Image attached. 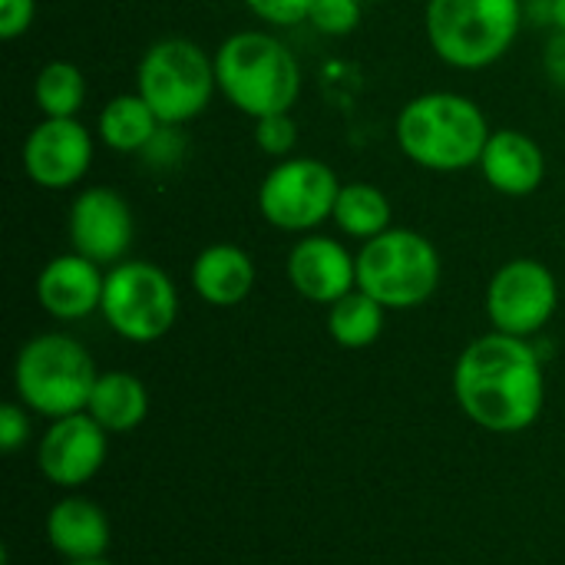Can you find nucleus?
<instances>
[{"mask_svg": "<svg viewBox=\"0 0 565 565\" xmlns=\"http://www.w3.org/2000/svg\"><path fill=\"white\" fill-rule=\"evenodd\" d=\"M460 411L490 434L533 427L546 404V374L530 338L490 331L463 348L454 367Z\"/></svg>", "mask_w": 565, "mask_h": 565, "instance_id": "f257e3e1", "label": "nucleus"}, {"mask_svg": "<svg viewBox=\"0 0 565 565\" xmlns=\"http://www.w3.org/2000/svg\"><path fill=\"white\" fill-rule=\"evenodd\" d=\"M483 109L463 93H424L414 96L397 116L401 152L430 172H463L480 166L490 139Z\"/></svg>", "mask_w": 565, "mask_h": 565, "instance_id": "f03ea898", "label": "nucleus"}, {"mask_svg": "<svg viewBox=\"0 0 565 565\" xmlns=\"http://www.w3.org/2000/svg\"><path fill=\"white\" fill-rule=\"evenodd\" d=\"M215 79L222 96L252 119L291 113L301 93V66L295 53L262 30L232 33L215 50Z\"/></svg>", "mask_w": 565, "mask_h": 565, "instance_id": "7ed1b4c3", "label": "nucleus"}, {"mask_svg": "<svg viewBox=\"0 0 565 565\" xmlns=\"http://www.w3.org/2000/svg\"><path fill=\"white\" fill-rule=\"evenodd\" d=\"M96 377L89 351L76 338L56 331L30 338L13 364L17 401L50 420L86 411Z\"/></svg>", "mask_w": 565, "mask_h": 565, "instance_id": "20e7f679", "label": "nucleus"}, {"mask_svg": "<svg viewBox=\"0 0 565 565\" xmlns=\"http://www.w3.org/2000/svg\"><path fill=\"white\" fill-rule=\"evenodd\" d=\"M427 40L454 70H487L507 56L523 23V0H427Z\"/></svg>", "mask_w": 565, "mask_h": 565, "instance_id": "39448f33", "label": "nucleus"}, {"mask_svg": "<svg viewBox=\"0 0 565 565\" xmlns=\"http://www.w3.org/2000/svg\"><path fill=\"white\" fill-rule=\"evenodd\" d=\"M215 89V56L182 36L152 43L136 70V93L152 106L162 126H185L202 116Z\"/></svg>", "mask_w": 565, "mask_h": 565, "instance_id": "423d86ee", "label": "nucleus"}, {"mask_svg": "<svg viewBox=\"0 0 565 565\" xmlns=\"http://www.w3.org/2000/svg\"><path fill=\"white\" fill-rule=\"evenodd\" d=\"M440 285V255L414 228H387L358 252V288L384 308H417Z\"/></svg>", "mask_w": 565, "mask_h": 565, "instance_id": "0eeeda50", "label": "nucleus"}, {"mask_svg": "<svg viewBox=\"0 0 565 565\" xmlns=\"http://www.w3.org/2000/svg\"><path fill=\"white\" fill-rule=\"evenodd\" d=\"M99 315L132 344L166 338L179 318V291L172 278L152 262H119L106 271Z\"/></svg>", "mask_w": 565, "mask_h": 565, "instance_id": "6e6552de", "label": "nucleus"}, {"mask_svg": "<svg viewBox=\"0 0 565 565\" xmlns=\"http://www.w3.org/2000/svg\"><path fill=\"white\" fill-rule=\"evenodd\" d=\"M341 182L321 159H281L258 185V212L281 232H315L334 215Z\"/></svg>", "mask_w": 565, "mask_h": 565, "instance_id": "1a4fd4ad", "label": "nucleus"}, {"mask_svg": "<svg viewBox=\"0 0 565 565\" xmlns=\"http://www.w3.org/2000/svg\"><path fill=\"white\" fill-rule=\"evenodd\" d=\"M559 305L556 275L536 258H513L507 262L487 288V315L493 331L513 338L540 334Z\"/></svg>", "mask_w": 565, "mask_h": 565, "instance_id": "9d476101", "label": "nucleus"}, {"mask_svg": "<svg viewBox=\"0 0 565 565\" xmlns=\"http://www.w3.org/2000/svg\"><path fill=\"white\" fill-rule=\"evenodd\" d=\"M66 232H70V248L76 255L113 268V265L126 262L136 222H132L129 202L119 192H113L106 185H93L73 199Z\"/></svg>", "mask_w": 565, "mask_h": 565, "instance_id": "9b49d317", "label": "nucleus"}, {"mask_svg": "<svg viewBox=\"0 0 565 565\" xmlns=\"http://www.w3.org/2000/svg\"><path fill=\"white\" fill-rule=\"evenodd\" d=\"M93 162V136L73 119H40L23 142V172L40 189H73Z\"/></svg>", "mask_w": 565, "mask_h": 565, "instance_id": "f8f14e48", "label": "nucleus"}, {"mask_svg": "<svg viewBox=\"0 0 565 565\" xmlns=\"http://www.w3.org/2000/svg\"><path fill=\"white\" fill-rule=\"evenodd\" d=\"M106 454V430L86 411H79L50 424L36 447V467L53 487L76 490L103 470Z\"/></svg>", "mask_w": 565, "mask_h": 565, "instance_id": "ddd939ff", "label": "nucleus"}, {"mask_svg": "<svg viewBox=\"0 0 565 565\" xmlns=\"http://www.w3.org/2000/svg\"><path fill=\"white\" fill-rule=\"evenodd\" d=\"M288 281L301 298L334 305L358 288V255H351L338 238L305 235L288 252Z\"/></svg>", "mask_w": 565, "mask_h": 565, "instance_id": "4468645a", "label": "nucleus"}, {"mask_svg": "<svg viewBox=\"0 0 565 565\" xmlns=\"http://www.w3.org/2000/svg\"><path fill=\"white\" fill-rule=\"evenodd\" d=\"M103 288H106L103 265L76 252L50 258L36 275V301L56 321H79L99 311Z\"/></svg>", "mask_w": 565, "mask_h": 565, "instance_id": "2eb2a0df", "label": "nucleus"}, {"mask_svg": "<svg viewBox=\"0 0 565 565\" xmlns=\"http://www.w3.org/2000/svg\"><path fill=\"white\" fill-rule=\"evenodd\" d=\"M480 172L487 185L500 195L523 199L533 195L543 185L546 159L536 139H530L520 129H497L487 139V149L480 156Z\"/></svg>", "mask_w": 565, "mask_h": 565, "instance_id": "dca6fc26", "label": "nucleus"}, {"mask_svg": "<svg viewBox=\"0 0 565 565\" xmlns=\"http://www.w3.org/2000/svg\"><path fill=\"white\" fill-rule=\"evenodd\" d=\"M46 543L66 563L103 559L109 550V520L86 497H66L46 513Z\"/></svg>", "mask_w": 565, "mask_h": 565, "instance_id": "f3484780", "label": "nucleus"}, {"mask_svg": "<svg viewBox=\"0 0 565 565\" xmlns=\"http://www.w3.org/2000/svg\"><path fill=\"white\" fill-rule=\"evenodd\" d=\"M192 288L212 308H235L255 288V262L238 245H209L192 262Z\"/></svg>", "mask_w": 565, "mask_h": 565, "instance_id": "a211bd4d", "label": "nucleus"}, {"mask_svg": "<svg viewBox=\"0 0 565 565\" xmlns=\"http://www.w3.org/2000/svg\"><path fill=\"white\" fill-rule=\"evenodd\" d=\"M86 414L106 434H129L149 414V391L139 377H132L126 371H106L96 377Z\"/></svg>", "mask_w": 565, "mask_h": 565, "instance_id": "6ab92c4d", "label": "nucleus"}, {"mask_svg": "<svg viewBox=\"0 0 565 565\" xmlns=\"http://www.w3.org/2000/svg\"><path fill=\"white\" fill-rule=\"evenodd\" d=\"M159 129V116L139 93H119L99 113V139L113 152H142Z\"/></svg>", "mask_w": 565, "mask_h": 565, "instance_id": "aec40b11", "label": "nucleus"}, {"mask_svg": "<svg viewBox=\"0 0 565 565\" xmlns=\"http://www.w3.org/2000/svg\"><path fill=\"white\" fill-rule=\"evenodd\" d=\"M384 311L387 308L381 301H374L367 291L354 288L341 301L328 305V334L334 344H341L348 351L371 348L384 331Z\"/></svg>", "mask_w": 565, "mask_h": 565, "instance_id": "412c9836", "label": "nucleus"}, {"mask_svg": "<svg viewBox=\"0 0 565 565\" xmlns=\"http://www.w3.org/2000/svg\"><path fill=\"white\" fill-rule=\"evenodd\" d=\"M331 222L344 235L364 238V242H371L381 232L394 228L391 225V202L371 182H348V185H341V195H338V205H334Z\"/></svg>", "mask_w": 565, "mask_h": 565, "instance_id": "4be33fe9", "label": "nucleus"}, {"mask_svg": "<svg viewBox=\"0 0 565 565\" xmlns=\"http://www.w3.org/2000/svg\"><path fill=\"white\" fill-rule=\"evenodd\" d=\"M36 106L46 119H73L86 99V79L76 63L50 60L33 83Z\"/></svg>", "mask_w": 565, "mask_h": 565, "instance_id": "5701e85b", "label": "nucleus"}, {"mask_svg": "<svg viewBox=\"0 0 565 565\" xmlns=\"http://www.w3.org/2000/svg\"><path fill=\"white\" fill-rule=\"evenodd\" d=\"M361 0H315L308 23L328 36H348L361 26Z\"/></svg>", "mask_w": 565, "mask_h": 565, "instance_id": "b1692460", "label": "nucleus"}, {"mask_svg": "<svg viewBox=\"0 0 565 565\" xmlns=\"http://www.w3.org/2000/svg\"><path fill=\"white\" fill-rule=\"evenodd\" d=\"M295 142H298V126H295L291 113H275V116L255 119V146L265 156L285 159V156H291Z\"/></svg>", "mask_w": 565, "mask_h": 565, "instance_id": "393cba45", "label": "nucleus"}, {"mask_svg": "<svg viewBox=\"0 0 565 565\" xmlns=\"http://www.w3.org/2000/svg\"><path fill=\"white\" fill-rule=\"evenodd\" d=\"M245 7L275 26H295V23H308L315 0H245Z\"/></svg>", "mask_w": 565, "mask_h": 565, "instance_id": "a878e982", "label": "nucleus"}, {"mask_svg": "<svg viewBox=\"0 0 565 565\" xmlns=\"http://www.w3.org/2000/svg\"><path fill=\"white\" fill-rule=\"evenodd\" d=\"M30 437V417L23 404H3L0 407V447L3 454H17Z\"/></svg>", "mask_w": 565, "mask_h": 565, "instance_id": "bb28decb", "label": "nucleus"}, {"mask_svg": "<svg viewBox=\"0 0 565 565\" xmlns=\"http://www.w3.org/2000/svg\"><path fill=\"white\" fill-rule=\"evenodd\" d=\"M36 13V0H0V36L17 40L30 30Z\"/></svg>", "mask_w": 565, "mask_h": 565, "instance_id": "cd10ccee", "label": "nucleus"}, {"mask_svg": "<svg viewBox=\"0 0 565 565\" xmlns=\"http://www.w3.org/2000/svg\"><path fill=\"white\" fill-rule=\"evenodd\" d=\"M142 152H146V159H149L152 166H172V162L182 156V136H179V126H162Z\"/></svg>", "mask_w": 565, "mask_h": 565, "instance_id": "c85d7f7f", "label": "nucleus"}, {"mask_svg": "<svg viewBox=\"0 0 565 565\" xmlns=\"http://www.w3.org/2000/svg\"><path fill=\"white\" fill-rule=\"evenodd\" d=\"M546 76L556 83V86H563L565 89V33L559 36H553L550 40V46H546Z\"/></svg>", "mask_w": 565, "mask_h": 565, "instance_id": "c756f323", "label": "nucleus"}, {"mask_svg": "<svg viewBox=\"0 0 565 565\" xmlns=\"http://www.w3.org/2000/svg\"><path fill=\"white\" fill-rule=\"evenodd\" d=\"M550 20L559 33H565V0H550Z\"/></svg>", "mask_w": 565, "mask_h": 565, "instance_id": "7c9ffc66", "label": "nucleus"}, {"mask_svg": "<svg viewBox=\"0 0 565 565\" xmlns=\"http://www.w3.org/2000/svg\"><path fill=\"white\" fill-rule=\"evenodd\" d=\"M66 565H113V563H106V559H86V563H66Z\"/></svg>", "mask_w": 565, "mask_h": 565, "instance_id": "2f4dec72", "label": "nucleus"}]
</instances>
